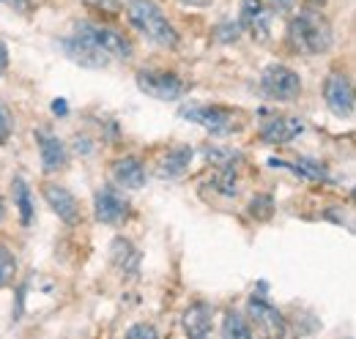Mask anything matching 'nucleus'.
Here are the masks:
<instances>
[{
	"label": "nucleus",
	"mask_w": 356,
	"mask_h": 339,
	"mask_svg": "<svg viewBox=\"0 0 356 339\" xmlns=\"http://www.w3.org/2000/svg\"><path fill=\"white\" fill-rule=\"evenodd\" d=\"M305 131L302 118H291V115H268L261 124V140L266 145H288L291 140H296Z\"/></svg>",
	"instance_id": "obj_14"
},
{
	"label": "nucleus",
	"mask_w": 356,
	"mask_h": 339,
	"mask_svg": "<svg viewBox=\"0 0 356 339\" xmlns=\"http://www.w3.org/2000/svg\"><path fill=\"white\" fill-rule=\"evenodd\" d=\"M192 156H195V151H192L189 145H176V148H170V151L159 159L156 175H159V178H168V181L181 178V175L189 170V165H192Z\"/></svg>",
	"instance_id": "obj_18"
},
{
	"label": "nucleus",
	"mask_w": 356,
	"mask_h": 339,
	"mask_svg": "<svg viewBox=\"0 0 356 339\" xmlns=\"http://www.w3.org/2000/svg\"><path fill=\"white\" fill-rule=\"evenodd\" d=\"M288 36L291 44L302 52V55H323L332 49L334 44V33L329 19L318 11V8H302L293 14L291 25H288Z\"/></svg>",
	"instance_id": "obj_2"
},
{
	"label": "nucleus",
	"mask_w": 356,
	"mask_h": 339,
	"mask_svg": "<svg viewBox=\"0 0 356 339\" xmlns=\"http://www.w3.org/2000/svg\"><path fill=\"white\" fill-rule=\"evenodd\" d=\"M110 178L121 189H143L145 186V167L137 156H121L113 162Z\"/></svg>",
	"instance_id": "obj_16"
},
{
	"label": "nucleus",
	"mask_w": 356,
	"mask_h": 339,
	"mask_svg": "<svg viewBox=\"0 0 356 339\" xmlns=\"http://www.w3.org/2000/svg\"><path fill=\"white\" fill-rule=\"evenodd\" d=\"M261 90H264V96L271 99V101L288 104V101H296L302 96L305 85H302V77L291 66H285V63H268L266 69L261 72Z\"/></svg>",
	"instance_id": "obj_5"
},
{
	"label": "nucleus",
	"mask_w": 356,
	"mask_h": 339,
	"mask_svg": "<svg viewBox=\"0 0 356 339\" xmlns=\"http://www.w3.org/2000/svg\"><path fill=\"white\" fill-rule=\"evenodd\" d=\"M134 83L148 99L156 101H178L189 93V83L168 69H140L134 74Z\"/></svg>",
	"instance_id": "obj_4"
},
{
	"label": "nucleus",
	"mask_w": 356,
	"mask_h": 339,
	"mask_svg": "<svg viewBox=\"0 0 356 339\" xmlns=\"http://www.w3.org/2000/svg\"><path fill=\"white\" fill-rule=\"evenodd\" d=\"M312 3H315V6H323V3H326V0H312Z\"/></svg>",
	"instance_id": "obj_31"
},
{
	"label": "nucleus",
	"mask_w": 356,
	"mask_h": 339,
	"mask_svg": "<svg viewBox=\"0 0 356 339\" xmlns=\"http://www.w3.org/2000/svg\"><path fill=\"white\" fill-rule=\"evenodd\" d=\"M60 49L66 52V58L83 69H107L113 63V58L90 39L86 31L74 28L69 36L60 39Z\"/></svg>",
	"instance_id": "obj_6"
},
{
	"label": "nucleus",
	"mask_w": 356,
	"mask_h": 339,
	"mask_svg": "<svg viewBox=\"0 0 356 339\" xmlns=\"http://www.w3.org/2000/svg\"><path fill=\"white\" fill-rule=\"evenodd\" d=\"M3 6H8V8H14V11H19V14H28L31 11V0H0Z\"/></svg>",
	"instance_id": "obj_27"
},
{
	"label": "nucleus",
	"mask_w": 356,
	"mask_h": 339,
	"mask_svg": "<svg viewBox=\"0 0 356 339\" xmlns=\"http://www.w3.org/2000/svg\"><path fill=\"white\" fill-rule=\"evenodd\" d=\"M110 260H113V265L124 276H137V271H140V252H137V247H134L132 241L124 238V235L113 238V244H110Z\"/></svg>",
	"instance_id": "obj_17"
},
{
	"label": "nucleus",
	"mask_w": 356,
	"mask_h": 339,
	"mask_svg": "<svg viewBox=\"0 0 356 339\" xmlns=\"http://www.w3.org/2000/svg\"><path fill=\"white\" fill-rule=\"evenodd\" d=\"M323 104L340 121H351L354 118V85H351L348 74L332 72L326 77V83H323Z\"/></svg>",
	"instance_id": "obj_8"
},
{
	"label": "nucleus",
	"mask_w": 356,
	"mask_h": 339,
	"mask_svg": "<svg viewBox=\"0 0 356 339\" xmlns=\"http://www.w3.org/2000/svg\"><path fill=\"white\" fill-rule=\"evenodd\" d=\"M36 145H39V156H42V170H44L47 175L63 172V170L69 167V148H66V142L58 134H52L47 129H39L36 131Z\"/></svg>",
	"instance_id": "obj_12"
},
{
	"label": "nucleus",
	"mask_w": 356,
	"mask_h": 339,
	"mask_svg": "<svg viewBox=\"0 0 356 339\" xmlns=\"http://www.w3.org/2000/svg\"><path fill=\"white\" fill-rule=\"evenodd\" d=\"M6 72H8V47L0 42V80H3Z\"/></svg>",
	"instance_id": "obj_28"
},
{
	"label": "nucleus",
	"mask_w": 356,
	"mask_h": 339,
	"mask_svg": "<svg viewBox=\"0 0 356 339\" xmlns=\"http://www.w3.org/2000/svg\"><path fill=\"white\" fill-rule=\"evenodd\" d=\"M181 329L195 339L209 337L214 329V306L206 301H192L181 315Z\"/></svg>",
	"instance_id": "obj_15"
},
{
	"label": "nucleus",
	"mask_w": 356,
	"mask_h": 339,
	"mask_svg": "<svg viewBox=\"0 0 356 339\" xmlns=\"http://www.w3.org/2000/svg\"><path fill=\"white\" fill-rule=\"evenodd\" d=\"M247 309H250V320H252L264 334H271V337H285V334H288V326H285L282 312H280L268 298L252 293L250 301H247Z\"/></svg>",
	"instance_id": "obj_11"
},
{
	"label": "nucleus",
	"mask_w": 356,
	"mask_h": 339,
	"mask_svg": "<svg viewBox=\"0 0 356 339\" xmlns=\"http://www.w3.org/2000/svg\"><path fill=\"white\" fill-rule=\"evenodd\" d=\"M266 3H268V8L277 11V14H288V11L296 8V0H266Z\"/></svg>",
	"instance_id": "obj_26"
},
{
	"label": "nucleus",
	"mask_w": 356,
	"mask_h": 339,
	"mask_svg": "<svg viewBox=\"0 0 356 339\" xmlns=\"http://www.w3.org/2000/svg\"><path fill=\"white\" fill-rule=\"evenodd\" d=\"M271 167L293 170L296 175L310 178V181H326V178H329V170H326V165H323V162H315V159H296L293 165H291V162H282V159H271Z\"/></svg>",
	"instance_id": "obj_20"
},
{
	"label": "nucleus",
	"mask_w": 356,
	"mask_h": 339,
	"mask_svg": "<svg viewBox=\"0 0 356 339\" xmlns=\"http://www.w3.org/2000/svg\"><path fill=\"white\" fill-rule=\"evenodd\" d=\"M222 337L225 339H250L252 337V326H250V320L241 315V312H236V309H230V312H225L222 317Z\"/></svg>",
	"instance_id": "obj_21"
},
{
	"label": "nucleus",
	"mask_w": 356,
	"mask_h": 339,
	"mask_svg": "<svg viewBox=\"0 0 356 339\" xmlns=\"http://www.w3.org/2000/svg\"><path fill=\"white\" fill-rule=\"evenodd\" d=\"M14 276H17V257L6 244H0V290L8 288Z\"/></svg>",
	"instance_id": "obj_22"
},
{
	"label": "nucleus",
	"mask_w": 356,
	"mask_h": 339,
	"mask_svg": "<svg viewBox=\"0 0 356 339\" xmlns=\"http://www.w3.org/2000/svg\"><path fill=\"white\" fill-rule=\"evenodd\" d=\"M14 134V115L8 110V104L0 99V145H6Z\"/></svg>",
	"instance_id": "obj_23"
},
{
	"label": "nucleus",
	"mask_w": 356,
	"mask_h": 339,
	"mask_svg": "<svg viewBox=\"0 0 356 339\" xmlns=\"http://www.w3.org/2000/svg\"><path fill=\"white\" fill-rule=\"evenodd\" d=\"M80 31H86L93 42L99 44L113 60H129L134 55V44L115 28L110 25H99V22H77Z\"/></svg>",
	"instance_id": "obj_9"
},
{
	"label": "nucleus",
	"mask_w": 356,
	"mask_h": 339,
	"mask_svg": "<svg viewBox=\"0 0 356 339\" xmlns=\"http://www.w3.org/2000/svg\"><path fill=\"white\" fill-rule=\"evenodd\" d=\"M66 110H69V107H66V101H63V99H58V101L52 104V113H55V115H66Z\"/></svg>",
	"instance_id": "obj_29"
},
{
	"label": "nucleus",
	"mask_w": 356,
	"mask_h": 339,
	"mask_svg": "<svg viewBox=\"0 0 356 339\" xmlns=\"http://www.w3.org/2000/svg\"><path fill=\"white\" fill-rule=\"evenodd\" d=\"M178 118L186 124L203 126L214 137H227V134H236L241 129V121H238L241 115L230 107H222V104H184L178 110Z\"/></svg>",
	"instance_id": "obj_3"
},
{
	"label": "nucleus",
	"mask_w": 356,
	"mask_h": 339,
	"mask_svg": "<svg viewBox=\"0 0 356 339\" xmlns=\"http://www.w3.org/2000/svg\"><path fill=\"white\" fill-rule=\"evenodd\" d=\"M42 197H44V203L49 206V211L55 213L63 224L74 227V224L83 222L80 200H77L66 186H60V183H44V186H42Z\"/></svg>",
	"instance_id": "obj_10"
},
{
	"label": "nucleus",
	"mask_w": 356,
	"mask_h": 339,
	"mask_svg": "<svg viewBox=\"0 0 356 339\" xmlns=\"http://www.w3.org/2000/svg\"><path fill=\"white\" fill-rule=\"evenodd\" d=\"M124 8H127L129 25L143 39H148L162 49H176L178 47L181 39H178L176 25L168 19V14L162 11V6L156 0H124Z\"/></svg>",
	"instance_id": "obj_1"
},
{
	"label": "nucleus",
	"mask_w": 356,
	"mask_h": 339,
	"mask_svg": "<svg viewBox=\"0 0 356 339\" xmlns=\"http://www.w3.org/2000/svg\"><path fill=\"white\" fill-rule=\"evenodd\" d=\"M11 195H14V208L19 213V222L22 227H31L33 224V216H36V208H33V195H31V186L22 175H17L11 181Z\"/></svg>",
	"instance_id": "obj_19"
},
{
	"label": "nucleus",
	"mask_w": 356,
	"mask_h": 339,
	"mask_svg": "<svg viewBox=\"0 0 356 339\" xmlns=\"http://www.w3.org/2000/svg\"><path fill=\"white\" fill-rule=\"evenodd\" d=\"M3 216H6V200H3V195H0V222H3Z\"/></svg>",
	"instance_id": "obj_30"
},
{
	"label": "nucleus",
	"mask_w": 356,
	"mask_h": 339,
	"mask_svg": "<svg viewBox=\"0 0 356 339\" xmlns=\"http://www.w3.org/2000/svg\"><path fill=\"white\" fill-rule=\"evenodd\" d=\"M93 216H96V222H102L107 227H121L132 216V203L115 186H102L93 195Z\"/></svg>",
	"instance_id": "obj_7"
},
{
	"label": "nucleus",
	"mask_w": 356,
	"mask_h": 339,
	"mask_svg": "<svg viewBox=\"0 0 356 339\" xmlns=\"http://www.w3.org/2000/svg\"><path fill=\"white\" fill-rule=\"evenodd\" d=\"M271 19L274 11L264 6V0H244L241 3V31H247L255 42H268L271 36Z\"/></svg>",
	"instance_id": "obj_13"
},
{
	"label": "nucleus",
	"mask_w": 356,
	"mask_h": 339,
	"mask_svg": "<svg viewBox=\"0 0 356 339\" xmlns=\"http://www.w3.org/2000/svg\"><path fill=\"white\" fill-rule=\"evenodd\" d=\"M127 337L129 339H156L159 337V331H156L151 323H134L132 329L127 331Z\"/></svg>",
	"instance_id": "obj_25"
},
{
	"label": "nucleus",
	"mask_w": 356,
	"mask_h": 339,
	"mask_svg": "<svg viewBox=\"0 0 356 339\" xmlns=\"http://www.w3.org/2000/svg\"><path fill=\"white\" fill-rule=\"evenodd\" d=\"M250 213H252L255 219H268V216L274 213V200H271L268 195H255L252 203H250Z\"/></svg>",
	"instance_id": "obj_24"
}]
</instances>
